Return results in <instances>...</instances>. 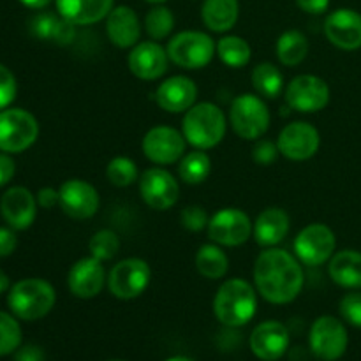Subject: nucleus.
<instances>
[{"instance_id": "f257e3e1", "label": "nucleus", "mask_w": 361, "mask_h": 361, "mask_svg": "<svg viewBox=\"0 0 361 361\" xmlns=\"http://www.w3.org/2000/svg\"><path fill=\"white\" fill-rule=\"evenodd\" d=\"M305 284L302 263L288 250L270 247L257 256L254 264L256 291L274 305L295 302Z\"/></svg>"}, {"instance_id": "f03ea898", "label": "nucleus", "mask_w": 361, "mask_h": 361, "mask_svg": "<svg viewBox=\"0 0 361 361\" xmlns=\"http://www.w3.org/2000/svg\"><path fill=\"white\" fill-rule=\"evenodd\" d=\"M256 293L245 279L226 281L214 298V314L219 323L226 328H242L252 321L257 310Z\"/></svg>"}, {"instance_id": "7ed1b4c3", "label": "nucleus", "mask_w": 361, "mask_h": 361, "mask_svg": "<svg viewBox=\"0 0 361 361\" xmlns=\"http://www.w3.org/2000/svg\"><path fill=\"white\" fill-rule=\"evenodd\" d=\"M226 127V115L217 104L200 102L185 111L182 133L190 147L197 150H210L224 140Z\"/></svg>"}, {"instance_id": "20e7f679", "label": "nucleus", "mask_w": 361, "mask_h": 361, "mask_svg": "<svg viewBox=\"0 0 361 361\" xmlns=\"http://www.w3.org/2000/svg\"><path fill=\"white\" fill-rule=\"evenodd\" d=\"M55 302V288L44 279H23L16 282L7 295L11 312L21 321L42 319L51 312Z\"/></svg>"}, {"instance_id": "39448f33", "label": "nucleus", "mask_w": 361, "mask_h": 361, "mask_svg": "<svg viewBox=\"0 0 361 361\" xmlns=\"http://www.w3.org/2000/svg\"><path fill=\"white\" fill-rule=\"evenodd\" d=\"M168 56L182 69H203L217 53V44L208 34L200 30H183L168 42Z\"/></svg>"}, {"instance_id": "423d86ee", "label": "nucleus", "mask_w": 361, "mask_h": 361, "mask_svg": "<svg viewBox=\"0 0 361 361\" xmlns=\"http://www.w3.org/2000/svg\"><path fill=\"white\" fill-rule=\"evenodd\" d=\"M229 122L242 140L256 141L270 127V109L259 95L242 94L231 102Z\"/></svg>"}, {"instance_id": "0eeeda50", "label": "nucleus", "mask_w": 361, "mask_h": 361, "mask_svg": "<svg viewBox=\"0 0 361 361\" xmlns=\"http://www.w3.org/2000/svg\"><path fill=\"white\" fill-rule=\"evenodd\" d=\"M39 136L37 118L21 108L0 111V152L21 154L35 143Z\"/></svg>"}, {"instance_id": "6e6552de", "label": "nucleus", "mask_w": 361, "mask_h": 361, "mask_svg": "<svg viewBox=\"0 0 361 361\" xmlns=\"http://www.w3.org/2000/svg\"><path fill=\"white\" fill-rule=\"evenodd\" d=\"M310 351L323 361H337L345 355L349 345L348 328L334 316H321L310 326Z\"/></svg>"}, {"instance_id": "1a4fd4ad", "label": "nucleus", "mask_w": 361, "mask_h": 361, "mask_svg": "<svg viewBox=\"0 0 361 361\" xmlns=\"http://www.w3.org/2000/svg\"><path fill=\"white\" fill-rule=\"evenodd\" d=\"M152 268L140 257H127L118 261L108 275V289L115 298L134 300L150 286Z\"/></svg>"}, {"instance_id": "9d476101", "label": "nucleus", "mask_w": 361, "mask_h": 361, "mask_svg": "<svg viewBox=\"0 0 361 361\" xmlns=\"http://www.w3.org/2000/svg\"><path fill=\"white\" fill-rule=\"evenodd\" d=\"M337 236L326 224H309L296 235L295 256L305 267H319L334 257Z\"/></svg>"}, {"instance_id": "9b49d317", "label": "nucleus", "mask_w": 361, "mask_h": 361, "mask_svg": "<svg viewBox=\"0 0 361 361\" xmlns=\"http://www.w3.org/2000/svg\"><path fill=\"white\" fill-rule=\"evenodd\" d=\"M286 102L300 113H317L330 102V87L326 81L314 74L295 76L286 87Z\"/></svg>"}, {"instance_id": "f8f14e48", "label": "nucleus", "mask_w": 361, "mask_h": 361, "mask_svg": "<svg viewBox=\"0 0 361 361\" xmlns=\"http://www.w3.org/2000/svg\"><path fill=\"white\" fill-rule=\"evenodd\" d=\"M252 221L238 208H222L208 222V236L221 247L243 245L252 236Z\"/></svg>"}, {"instance_id": "ddd939ff", "label": "nucleus", "mask_w": 361, "mask_h": 361, "mask_svg": "<svg viewBox=\"0 0 361 361\" xmlns=\"http://www.w3.org/2000/svg\"><path fill=\"white\" fill-rule=\"evenodd\" d=\"M185 145L187 140L183 133L168 126H157L145 134L141 148L150 162L168 166L180 162V159L185 155Z\"/></svg>"}, {"instance_id": "4468645a", "label": "nucleus", "mask_w": 361, "mask_h": 361, "mask_svg": "<svg viewBox=\"0 0 361 361\" xmlns=\"http://www.w3.org/2000/svg\"><path fill=\"white\" fill-rule=\"evenodd\" d=\"M140 194L145 203L157 212L169 210L178 203V180L162 168H150L141 173Z\"/></svg>"}, {"instance_id": "2eb2a0df", "label": "nucleus", "mask_w": 361, "mask_h": 361, "mask_svg": "<svg viewBox=\"0 0 361 361\" xmlns=\"http://www.w3.org/2000/svg\"><path fill=\"white\" fill-rule=\"evenodd\" d=\"M279 150L286 159L295 162L309 161L317 154L321 145L319 130L309 122H291L279 134Z\"/></svg>"}, {"instance_id": "dca6fc26", "label": "nucleus", "mask_w": 361, "mask_h": 361, "mask_svg": "<svg viewBox=\"0 0 361 361\" xmlns=\"http://www.w3.org/2000/svg\"><path fill=\"white\" fill-rule=\"evenodd\" d=\"M60 208L67 217L74 221H87L92 219L99 210V192L92 183L81 178H71L62 183L59 189Z\"/></svg>"}, {"instance_id": "f3484780", "label": "nucleus", "mask_w": 361, "mask_h": 361, "mask_svg": "<svg viewBox=\"0 0 361 361\" xmlns=\"http://www.w3.org/2000/svg\"><path fill=\"white\" fill-rule=\"evenodd\" d=\"M289 330L281 321H264L257 324L249 338L250 351L261 361H279L288 353Z\"/></svg>"}, {"instance_id": "a211bd4d", "label": "nucleus", "mask_w": 361, "mask_h": 361, "mask_svg": "<svg viewBox=\"0 0 361 361\" xmlns=\"http://www.w3.org/2000/svg\"><path fill=\"white\" fill-rule=\"evenodd\" d=\"M129 69L137 80L155 81L168 73L169 56L168 49L162 48L157 41L137 42L129 53Z\"/></svg>"}, {"instance_id": "6ab92c4d", "label": "nucleus", "mask_w": 361, "mask_h": 361, "mask_svg": "<svg viewBox=\"0 0 361 361\" xmlns=\"http://www.w3.org/2000/svg\"><path fill=\"white\" fill-rule=\"evenodd\" d=\"M106 282H108V279H106L102 261L95 259L94 256L78 259L67 274L69 291L81 300H90L101 295Z\"/></svg>"}, {"instance_id": "aec40b11", "label": "nucleus", "mask_w": 361, "mask_h": 361, "mask_svg": "<svg viewBox=\"0 0 361 361\" xmlns=\"http://www.w3.org/2000/svg\"><path fill=\"white\" fill-rule=\"evenodd\" d=\"M37 200L27 187H11L0 197V214L16 231L30 228L37 215Z\"/></svg>"}, {"instance_id": "412c9836", "label": "nucleus", "mask_w": 361, "mask_h": 361, "mask_svg": "<svg viewBox=\"0 0 361 361\" xmlns=\"http://www.w3.org/2000/svg\"><path fill=\"white\" fill-rule=\"evenodd\" d=\"M324 35L338 49L361 48V14L355 9H337L324 20Z\"/></svg>"}, {"instance_id": "4be33fe9", "label": "nucleus", "mask_w": 361, "mask_h": 361, "mask_svg": "<svg viewBox=\"0 0 361 361\" xmlns=\"http://www.w3.org/2000/svg\"><path fill=\"white\" fill-rule=\"evenodd\" d=\"M197 85L189 76H171L159 85L155 101L168 113H185L196 104Z\"/></svg>"}, {"instance_id": "5701e85b", "label": "nucleus", "mask_w": 361, "mask_h": 361, "mask_svg": "<svg viewBox=\"0 0 361 361\" xmlns=\"http://www.w3.org/2000/svg\"><path fill=\"white\" fill-rule=\"evenodd\" d=\"M106 34L116 48H134L140 42L141 25L136 11L129 6L113 7L106 18Z\"/></svg>"}, {"instance_id": "b1692460", "label": "nucleus", "mask_w": 361, "mask_h": 361, "mask_svg": "<svg viewBox=\"0 0 361 361\" xmlns=\"http://www.w3.org/2000/svg\"><path fill=\"white\" fill-rule=\"evenodd\" d=\"M289 228H291V221H289L288 212L279 207H270L264 208L254 221L252 236L257 245L270 249L288 236Z\"/></svg>"}, {"instance_id": "393cba45", "label": "nucleus", "mask_w": 361, "mask_h": 361, "mask_svg": "<svg viewBox=\"0 0 361 361\" xmlns=\"http://www.w3.org/2000/svg\"><path fill=\"white\" fill-rule=\"evenodd\" d=\"M115 0H55L56 11L74 25H94L108 18Z\"/></svg>"}, {"instance_id": "a878e982", "label": "nucleus", "mask_w": 361, "mask_h": 361, "mask_svg": "<svg viewBox=\"0 0 361 361\" xmlns=\"http://www.w3.org/2000/svg\"><path fill=\"white\" fill-rule=\"evenodd\" d=\"M330 279L345 289H361V252L345 249L334 254L328 264Z\"/></svg>"}, {"instance_id": "bb28decb", "label": "nucleus", "mask_w": 361, "mask_h": 361, "mask_svg": "<svg viewBox=\"0 0 361 361\" xmlns=\"http://www.w3.org/2000/svg\"><path fill=\"white\" fill-rule=\"evenodd\" d=\"M240 16L238 0H204L201 18L208 30L224 34L236 25Z\"/></svg>"}, {"instance_id": "cd10ccee", "label": "nucleus", "mask_w": 361, "mask_h": 361, "mask_svg": "<svg viewBox=\"0 0 361 361\" xmlns=\"http://www.w3.org/2000/svg\"><path fill=\"white\" fill-rule=\"evenodd\" d=\"M309 39L300 30H286L275 44V53L282 66H300L309 55Z\"/></svg>"}, {"instance_id": "c85d7f7f", "label": "nucleus", "mask_w": 361, "mask_h": 361, "mask_svg": "<svg viewBox=\"0 0 361 361\" xmlns=\"http://www.w3.org/2000/svg\"><path fill=\"white\" fill-rule=\"evenodd\" d=\"M229 259L228 254L217 243H207L196 254V270L204 279L219 281L228 274Z\"/></svg>"}, {"instance_id": "c756f323", "label": "nucleus", "mask_w": 361, "mask_h": 361, "mask_svg": "<svg viewBox=\"0 0 361 361\" xmlns=\"http://www.w3.org/2000/svg\"><path fill=\"white\" fill-rule=\"evenodd\" d=\"M212 161L204 150H197L183 155L178 162V176L187 185H200L210 176Z\"/></svg>"}, {"instance_id": "7c9ffc66", "label": "nucleus", "mask_w": 361, "mask_h": 361, "mask_svg": "<svg viewBox=\"0 0 361 361\" xmlns=\"http://www.w3.org/2000/svg\"><path fill=\"white\" fill-rule=\"evenodd\" d=\"M217 56L231 69L245 67L252 59V49L245 39L238 35H224L217 42Z\"/></svg>"}, {"instance_id": "2f4dec72", "label": "nucleus", "mask_w": 361, "mask_h": 361, "mask_svg": "<svg viewBox=\"0 0 361 361\" xmlns=\"http://www.w3.org/2000/svg\"><path fill=\"white\" fill-rule=\"evenodd\" d=\"M250 80L261 97L275 99L281 95L282 88H284V76H282L281 69L271 62H263L254 67Z\"/></svg>"}, {"instance_id": "473e14b6", "label": "nucleus", "mask_w": 361, "mask_h": 361, "mask_svg": "<svg viewBox=\"0 0 361 361\" xmlns=\"http://www.w3.org/2000/svg\"><path fill=\"white\" fill-rule=\"evenodd\" d=\"M145 28L152 41H162L171 35L173 28H175V16H173L171 9L164 6H155L154 9L148 11L147 18H145Z\"/></svg>"}, {"instance_id": "72a5a7b5", "label": "nucleus", "mask_w": 361, "mask_h": 361, "mask_svg": "<svg viewBox=\"0 0 361 361\" xmlns=\"http://www.w3.org/2000/svg\"><path fill=\"white\" fill-rule=\"evenodd\" d=\"M106 178L115 187H129L140 178V171L133 159L129 157H115L106 166Z\"/></svg>"}, {"instance_id": "f704fd0d", "label": "nucleus", "mask_w": 361, "mask_h": 361, "mask_svg": "<svg viewBox=\"0 0 361 361\" xmlns=\"http://www.w3.org/2000/svg\"><path fill=\"white\" fill-rule=\"evenodd\" d=\"M21 326L16 316L0 310V356L14 355L21 345Z\"/></svg>"}, {"instance_id": "c9c22d12", "label": "nucleus", "mask_w": 361, "mask_h": 361, "mask_svg": "<svg viewBox=\"0 0 361 361\" xmlns=\"http://www.w3.org/2000/svg\"><path fill=\"white\" fill-rule=\"evenodd\" d=\"M90 256L99 261H109L120 252V238L111 229H101L88 242Z\"/></svg>"}, {"instance_id": "e433bc0d", "label": "nucleus", "mask_w": 361, "mask_h": 361, "mask_svg": "<svg viewBox=\"0 0 361 361\" xmlns=\"http://www.w3.org/2000/svg\"><path fill=\"white\" fill-rule=\"evenodd\" d=\"M60 20H62L60 14L59 16L51 13L37 14V16L32 20V34H34L35 37L42 39V41H53V39H55Z\"/></svg>"}, {"instance_id": "4c0bfd02", "label": "nucleus", "mask_w": 361, "mask_h": 361, "mask_svg": "<svg viewBox=\"0 0 361 361\" xmlns=\"http://www.w3.org/2000/svg\"><path fill=\"white\" fill-rule=\"evenodd\" d=\"M180 222H182L183 228L187 231H203L204 228H208V222H210V217H208L207 210L200 204H190V207H185L180 214Z\"/></svg>"}, {"instance_id": "58836bf2", "label": "nucleus", "mask_w": 361, "mask_h": 361, "mask_svg": "<svg viewBox=\"0 0 361 361\" xmlns=\"http://www.w3.org/2000/svg\"><path fill=\"white\" fill-rule=\"evenodd\" d=\"M338 310H341V316L344 317L349 324H353V326L360 328L361 330V293L360 291L348 293V295L341 300Z\"/></svg>"}, {"instance_id": "ea45409f", "label": "nucleus", "mask_w": 361, "mask_h": 361, "mask_svg": "<svg viewBox=\"0 0 361 361\" xmlns=\"http://www.w3.org/2000/svg\"><path fill=\"white\" fill-rule=\"evenodd\" d=\"M18 92V83L14 74L7 69L4 63H0V111L6 109L14 101Z\"/></svg>"}, {"instance_id": "a19ab883", "label": "nucleus", "mask_w": 361, "mask_h": 361, "mask_svg": "<svg viewBox=\"0 0 361 361\" xmlns=\"http://www.w3.org/2000/svg\"><path fill=\"white\" fill-rule=\"evenodd\" d=\"M279 154V145L274 143V141L268 140H259L252 148V159L257 162L259 166H270L277 161Z\"/></svg>"}, {"instance_id": "79ce46f5", "label": "nucleus", "mask_w": 361, "mask_h": 361, "mask_svg": "<svg viewBox=\"0 0 361 361\" xmlns=\"http://www.w3.org/2000/svg\"><path fill=\"white\" fill-rule=\"evenodd\" d=\"M18 238L13 228H0V257H7L16 250Z\"/></svg>"}, {"instance_id": "37998d69", "label": "nucleus", "mask_w": 361, "mask_h": 361, "mask_svg": "<svg viewBox=\"0 0 361 361\" xmlns=\"http://www.w3.org/2000/svg\"><path fill=\"white\" fill-rule=\"evenodd\" d=\"M14 361H44V351L35 344L20 345L14 353Z\"/></svg>"}, {"instance_id": "c03bdc74", "label": "nucleus", "mask_w": 361, "mask_h": 361, "mask_svg": "<svg viewBox=\"0 0 361 361\" xmlns=\"http://www.w3.org/2000/svg\"><path fill=\"white\" fill-rule=\"evenodd\" d=\"M35 200H37L39 207L48 210V208H53L55 204H59L60 194H59V190L53 189V187H42V189H39Z\"/></svg>"}, {"instance_id": "a18cd8bd", "label": "nucleus", "mask_w": 361, "mask_h": 361, "mask_svg": "<svg viewBox=\"0 0 361 361\" xmlns=\"http://www.w3.org/2000/svg\"><path fill=\"white\" fill-rule=\"evenodd\" d=\"M14 173H16V164H14L13 159L9 157V154H0V187H4L6 183H9L13 180Z\"/></svg>"}, {"instance_id": "49530a36", "label": "nucleus", "mask_w": 361, "mask_h": 361, "mask_svg": "<svg viewBox=\"0 0 361 361\" xmlns=\"http://www.w3.org/2000/svg\"><path fill=\"white\" fill-rule=\"evenodd\" d=\"M296 4L309 14H323L330 6V0H296Z\"/></svg>"}, {"instance_id": "de8ad7c7", "label": "nucleus", "mask_w": 361, "mask_h": 361, "mask_svg": "<svg viewBox=\"0 0 361 361\" xmlns=\"http://www.w3.org/2000/svg\"><path fill=\"white\" fill-rule=\"evenodd\" d=\"M20 2L30 9H44L48 4H51V0H20Z\"/></svg>"}, {"instance_id": "09e8293b", "label": "nucleus", "mask_w": 361, "mask_h": 361, "mask_svg": "<svg viewBox=\"0 0 361 361\" xmlns=\"http://www.w3.org/2000/svg\"><path fill=\"white\" fill-rule=\"evenodd\" d=\"M7 289H9V277H7V275L0 270V295H2V293H6Z\"/></svg>"}, {"instance_id": "8fccbe9b", "label": "nucleus", "mask_w": 361, "mask_h": 361, "mask_svg": "<svg viewBox=\"0 0 361 361\" xmlns=\"http://www.w3.org/2000/svg\"><path fill=\"white\" fill-rule=\"evenodd\" d=\"M166 361H194V360L189 358V356H173V358H169Z\"/></svg>"}, {"instance_id": "3c124183", "label": "nucleus", "mask_w": 361, "mask_h": 361, "mask_svg": "<svg viewBox=\"0 0 361 361\" xmlns=\"http://www.w3.org/2000/svg\"><path fill=\"white\" fill-rule=\"evenodd\" d=\"M147 2H150V4H162V2H166V0H147Z\"/></svg>"}, {"instance_id": "603ef678", "label": "nucleus", "mask_w": 361, "mask_h": 361, "mask_svg": "<svg viewBox=\"0 0 361 361\" xmlns=\"http://www.w3.org/2000/svg\"><path fill=\"white\" fill-rule=\"evenodd\" d=\"M109 361H123V360H109Z\"/></svg>"}]
</instances>
